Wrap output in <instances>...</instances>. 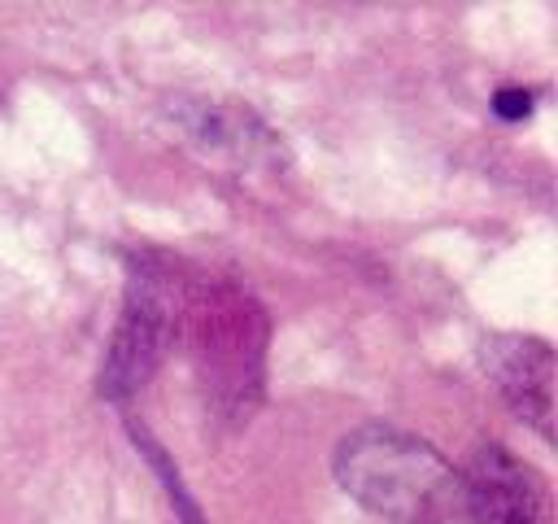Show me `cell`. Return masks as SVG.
<instances>
[{"instance_id":"obj_1","label":"cell","mask_w":558,"mask_h":524,"mask_svg":"<svg viewBox=\"0 0 558 524\" xmlns=\"http://www.w3.org/2000/svg\"><path fill=\"white\" fill-rule=\"evenodd\" d=\"M336 485L392 524H471L462 472L423 437L392 424H357L336 441Z\"/></svg>"},{"instance_id":"obj_2","label":"cell","mask_w":558,"mask_h":524,"mask_svg":"<svg viewBox=\"0 0 558 524\" xmlns=\"http://www.w3.org/2000/svg\"><path fill=\"white\" fill-rule=\"evenodd\" d=\"M471 524H549V489L536 467H527L506 445H480L462 472Z\"/></svg>"},{"instance_id":"obj_3","label":"cell","mask_w":558,"mask_h":524,"mask_svg":"<svg viewBox=\"0 0 558 524\" xmlns=\"http://www.w3.org/2000/svg\"><path fill=\"white\" fill-rule=\"evenodd\" d=\"M480 367L497 384V393L541 432L554 428V354L541 336L497 332L480 345Z\"/></svg>"},{"instance_id":"obj_4","label":"cell","mask_w":558,"mask_h":524,"mask_svg":"<svg viewBox=\"0 0 558 524\" xmlns=\"http://www.w3.org/2000/svg\"><path fill=\"white\" fill-rule=\"evenodd\" d=\"M161 341H166V297H161L157 279H135L126 310H122V323L113 332L105 371H100V393H109V397L131 393L153 371Z\"/></svg>"},{"instance_id":"obj_5","label":"cell","mask_w":558,"mask_h":524,"mask_svg":"<svg viewBox=\"0 0 558 524\" xmlns=\"http://www.w3.org/2000/svg\"><path fill=\"white\" fill-rule=\"evenodd\" d=\"M493 105H497L501 118H527L532 114V92L527 87H501Z\"/></svg>"}]
</instances>
